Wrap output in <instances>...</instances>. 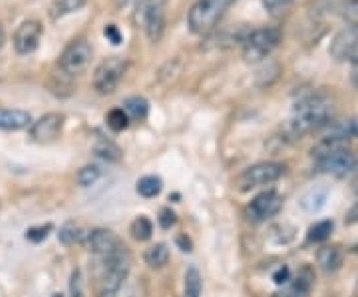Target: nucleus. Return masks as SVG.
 Returning a JSON list of instances; mask_svg holds the SVG:
<instances>
[{
	"mask_svg": "<svg viewBox=\"0 0 358 297\" xmlns=\"http://www.w3.org/2000/svg\"><path fill=\"white\" fill-rule=\"evenodd\" d=\"M334 106L322 96H307L294 106L293 118L285 126V134L294 140L313 130H319L333 122Z\"/></svg>",
	"mask_w": 358,
	"mask_h": 297,
	"instance_id": "f257e3e1",
	"label": "nucleus"
},
{
	"mask_svg": "<svg viewBox=\"0 0 358 297\" xmlns=\"http://www.w3.org/2000/svg\"><path fill=\"white\" fill-rule=\"evenodd\" d=\"M237 0H197L189 8L187 25L195 34H209Z\"/></svg>",
	"mask_w": 358,
	"mask_h": 297,
	"instance_id": "f03ea898",
	"label": "nucleus"
},
{
	"mask_svg": "<svg viewBox=\"0 0 358 297\" xmlns=\"http://www.w3.org/2000/svg\"><path fill=\"white\" fill-rule=\"evenodd\" d=\"M281 39V30L275 28V26H263V28L249 30L245 34V39L241 40L245 62H261V60H265L268 54L279 46Z\"/></svg>",
	"mask_w": 358,
	"mask_h": 297,
	"instance_id": "7ed1b4c3",
	"label": "nucleus"
},
{
	"mask_svg": "<svg viewBox=\"0 0 358 297\" xmlns=\"http://www.w3.org/2000/svg\"><path fill=\"white\" fill-rule=\"evenodd\" d=\"M285 174V166L279 162H263V164H255V166H249L243 170L237 180H235V188L239 192H251L255 188L261 186H268V184H275V181L282 178Z\"/></svg>",
	"mask_w": 358,
	"mask_h": 297,
	"instance_id": "20e7f679",
	"label": "nucleus"
},
{
	"mask_svg": "<svg viewBox=\"0 0 358 297\" xmlns=\"http://www.w3.org/2000/svg\"><path fill=\"white\" fill-rule=\"evenodd\" d=\"M92 62V46H90L86 40H72L64 52L60 54V60H58V68L62 72V76L74 78L78 74H82Z\"/></svg>",
	"mask_w": 358,
	"mask_h": 297,
	"instance_id": "39448f33",
	"label": "nucleus"
},
{
	"mask_svg": "<svg viewBox=\"0 0 358 297\" xmlns=\"http://www.w3.org/2000/svg\"><path fill=\"white\" fill-rule=\"evenodd\" d=\"M166 2L167 0H140L138 18L145 28V34L152 42H159L166 30Z\"/></svg>",
	"mask_w": 358,
	"mask_h": 297,
	"instance_id": "423d86ee",
	"label": "nucleus"
},
{
	"mask_svg": "<svg viewBox=\"0 0 358 297\" xmlns=\"http://www.w3.org/2000/svg\"><path fill=\"white\" fill-rule=\"evenodd\" d=\"M128 70V60L124 56H110L94 72V88L100 94H112L122 82Z\"/></svg>",
	"mask_w": 358,
	"mask_h": 297,
	"instance_id": "0eeeda50",
	"label": "nucleus"
},
{
	"mask_svg": "<svg viewBox=\"0 0 358 297\" xmlns=\"http://www.w3.org/2000/svg\"><path fill=\"white\" fill-rule=\"evenodd\" d=\"M103 261H106V273H103L102 287L103 289H112V291H120V287L124 285L129 268H131V256H129L128 247L120 246L110 256H106Z\"/></svg>",
	"mask_w": 358,
	"mask_h": 297,
	"instance_id": "6e6552de",
	"label": "nucleus"
},
{
	"mask_svg": "<svg viewBox=\"0 0 358 297\" xmlns=\"http://www.w3.org/2000/svg\"><path fill=\"white\" fill-rule=\"evenodd\" d=\"M331 58L336 62H355L358 60V22H350L334 34L331 42Z\"/></svg>",
	"mask_w": 358,
	"mask_h": 297,
	"instance_id": "1a4fd4ad",
	"label": "nucleus"
},
{
	"mask_svg": "<svg viewBox=\"0 0 358 297\" xmlns=\"http://www.w3.org/2000/svg\"><path fill=\"white\" fill-rule=\"evenodd\" d=\"M358 168V156L350 152V148L334 152L331 156H324L320 160H315V170L319 174H331V176H338L343 178L346 174H350L352 170Z\"/></svg>",
	"mask_w": 358,
	"mask_h": 297,
	"instance_id": "9d476101",
	"label": "nucleus"
},
{
	"mask_svg": "<svg viewBox=\"0 0 358 297\" xmlns=\"http://www.w3.org/2000/svg\"><path fill=\"white\" fill-rule=\"evenodd\" d=\"M281 207V194H277L275 190H267V192H261L251 200V204L247 206V216L253 221H265L273 216H277Z\"/></svg>",
	"mask_w": 358,
	"mask_h": 297,
	"instance_id": "9b49d317",
	"label": "nucleus"
},
{
	"mask_svg": "<svg viewBox=\"0 0 358 297\" xmlns=\"http://www.w3.org/2000/svg\"><path fill=\"white\" fill-rule=\"evenodd\" d=\"M64 128V116L58 112H50L38 118L36 122L30 124V140L36 144H48L54 142L60 132Z\"/></svg>",
	"mask_w": 358,
	"mask_h": 297,
	"instance_id": "f8f14e48",
	"label": "nucleus"
},
{
	"mask_svg": "<svg viewBox=\"0 0 358 297\" xmlns=\"http://www.w3.org/2000/svg\"><path fill=\"white\" fill-rule=\"evenodd\" d=\"M42 32H44V30H42L40 20L30 18V20L20 22V26H18L16 32H14V50L18 52V54H32V52L38 48Z\"/></svg>",
	"mask_w": 358,
	"mask_h": 297,
	"instance_id": "ddd939ff",
	"label": "nucleus"
},
{
	"mask_svg": "<svg viewBox=\"0 0 358 297\" xmlns=\"http://www.w3.org/2000/svg\"><path fill=\"white\" fill-rule=\"evenodd\" d=\"M120 246H122V242H120V237L112 230L98 228V230H94L88 235V249L92 254H96V256L106 258V256H110Z\"/></svg>",
	"mask_w": 358,
	"mask_h": 297,
	"instance_id": "4468645a",
	"label": "nucleus"
},
{
	"mask_svg": "<svg viewBox=\"0 0 358 297\" xmlns=\"http://www.w3.org/2000/svg\"><path fill=\"white\" fill-rule=\"evenodd\" d=\"M30 124H32L30 112L18 110V108H2L0 106V130L18 132V130L28 128Z\"/></svg>",
	"mask_w": 358,
	"mask_h": 297,
	"instance_id": "2eb2a0df",
	"label": "nucleus"
},
{
	"mask_svg": "<svg viewBox=\"0 0 358 297\" xmlns=\"http://www.w3.org/2000/svg\"><path fill=\"white\" fill-rule=\"evenodd\" d=\"M291 284L287 287L285 297H308L310 289H313V282H315V273L310 272V268H303L296 273V277L289 279Z\"/></svg>",
	"mask_w": 358,
	"mask_h": 297,
	"instance_id": "dca6fc26",
	"label": "nucleus"
},
{
	"mask_svg": "<svg viewBox=\"0 0 358 297\" xmlns=\"http://www.w3.org/2000/svg\"><path fill=\"white\" fill-rule=\"evenodd\" d=\"M348 148V140L346 138H341V136H327V138H322L319 144H315L313 146V150H310V156H313V160H320V158H324V156H331L334 152H341V150H346Z\"/></svg>",
	"mask_w": 358,
	"mask_h": 297,
	"instance_id": "f3484780",
	"label": "nucleus"
},
{
	"mask_svg": "<svg viewBox=\"0 0 358 297\" xmlns=\"http://www.w3.org/2000/svg\"><path fill=\"white\" fill-rule=\"evenodd\" d=\"M317 261H319L320 270L324 272H336L343 265V251L338 246H324L320 247L317 254Z\"/></svg>",
	"mask_w": 358,
	"mask_h": 297,
	"instance_id": "a211bd4d",
	"label": "nucleus"
},
{
	"mask_svg": "<svg viewBox=\"0 0 358 297\" xmlns=\"http://www.w3.org/2000/svg\"><path fill=\"white\" fill-rule=\"evenodd\" d=\"M124 112L128 114L129 120H136V122H141V120H145L148 116V110H150V104L145 98H141V96H129L124 100Z\"/></svg>",
	"mask_w": 358,
	"mask_h": 297,
	"instance_id": "6ab92c4d",
	"label": "nucleus"
},
{
	"mask_svg": "<svg viewBox=\"0 0 358 297\" xmlns=\"http://www.w3.org/2000/svg\"><path fill=\"white\" fill-rule=\"evenodd\" d=\"M86 4H88V0H54V4L50 6L52 20H58V18H64L68 14L78 13Z\"/></svg>",
	"mask_w": 358,
	"mask_h": 297,
	"instance_id": "aec40b11",
	"label": "nucleus"
},
{
	"mask_svg": "<svg viewBox=\"0 0 358 297\" xmlns=\"http://www.w3.org/2000/svg\"><path fill=\"white\" fill-rule=\"evenodd\" d=\"M92 150H94V154L98 156V158H102V160H106V162H120L122 160L120 146H115L114 142H110L106 138H100L98 142L92 146Z\"/></svg>",
	"mask_w": 358,
	"mask_h": 297,
	"instance_id": "412c9836",
	"label": "nucleus"
},
{
	"mask_svg": "<svg viewBox=\"0 0 358 297\" xmlns=\"http://www.w3.org/2000/svg\"><path fill=\"white\" fill-rule=\"evenodd\" d=\"M143 259L150 268L159 270V268L167 265V261H169V249H167L166 244H155L143 254Z\"/></svg>",
	"mask_w": 358,
	"mask_h": 297,
	"instance_id": "4be33fe9",
	"label": "nucleus"
},
{
	"mask_svg": "<svg viewBox=\"0 0 358 297\" xmlns=\"http://www.w3.org/2000/svg\"><path fill=\"white\" fill-rule=\"evenodd\" d=\"M201 273L197 272V268H187L185 272V284H183V297H199L201 296Z\"/></svg>",
	"mask_w": 358,
	"mask_h": 297,
	"instance_id": "5701e85b",
	"label": "nucleus"
},
{
	"mask_svg": "<svg viewBox=\"0 0 358 297\" xmlns=\"http://www.w3.org/2000/svg\"><path fill=\"white\" fill-rule=\"evenodd\" d=\"M162 186L164 184H162V180L157 176H143L136 184V190H138V194L141 198H155L162 192Z\"/></svg>",
	"mask_w": 358,
	"mask_h": 297,
	"instance_id": "b1692460",
	"label": "nucleus"
},
{
	"mask_svg": "<svg viewBox=\"0 0 358 297\" xmlns=\"http://www.w3.org/2000/svg\"><path fill=\"white\" fill-rule=\"evenodd\" d=\"M331 134L341 136V138H346V140H348V138H358V116L343 120V122H338V124H333Z\"/></svg>",
	"mask_w": 358,
	"mask_h": 297,
	"instance_id": "393cba45",
	"label": "nucleus"
},
{
	"mask_svg": "<svg viewBox=\"0 0 358 297\" xmlns=\"http://www.w3.org/2000/svg\"><path fill=\"white\" fill-rule=\"evenodd\" d=\"M152 233H154V226H152V221L148 220L145 216H140V218L134 220V223H131V235H134V240L148 242L152 237Z\"/></svg>",
	"mask_w": 358,
	"mask_h": 297,
	"instance_id": "a878e982",
	"label": "nucleus"
},
{
	"mask_svg": "<svg viewBox=\"0 0 358 297\" xmlns=\"http://www.w3.org/2000/svg\"><path fill=\"white\" fill-rule=\"evenodd\" d=\"M58 240H60V244H64V246H72V244H76L78 240H80V226H78L74 220H68L60 228V232H58Z\"/></svg>",
	"mask_w": 358,
	"mask_h": 297,
	"instance_id": "bb28decb",
	"label": "nucleus"
},
{
	"mask_svg": "<svg viewBox=\"0 0 358 297\" xmlns=\"http://www.w3.org/2000/svg\"><path fill=\"white\" fill-rule=\"evenodd\" d=\"M100 176H102V170L98 166H84L76 174V181L80 188H90L100 180Z\"/></svg>",
	"mask_w": 358,
	"mask_h": 297,
	"instance_id": "cd10ccee",
	"label": "nucleus"
},
{
	"mask_svg": "<svg viewBox=\"0 0 358 297\" xmlns=\"http://www.w3.org/2000/svg\"><path fill=\"white\" fill-rule=\"evenodd\" d=\"M106 122H108V126L114 130V132H122V130H126L129 126V118L128 114L124 112V108H114V110H110L108 116H106Z\"/></svg>",
	"mask_w": 358,
	"mask_h": 297,
	"instance_id": "c85d7f7f",
	"label": "nucleus"
},
{
	"mask_svg": "<svg viewBox=\"0 0 358 297\" xmlns=\"http://www.w3.org/2000/svg\"><path fill=\"white\" fill-rule=\"evenodd\" d=\"M334 223L331 220H322L319 223H315L310 230H308V242H324L331 232H333Z\"/></svg>",
	"mask_w": 358,
	"mask_h": 297,
	"instance_id": "c756f323",
	"label": "nucleus"
},
{
	"mask_svg": "<svg viewBox=\"0 0 358 297\" xmlns=\"http://www.w3.org/2000/svg\"><path fill=\"white\" fill-rule=\"evenodd\" d=\"M50 232V223H46V226H34V228H28V230H26L24 237L28 242H32V244H40V242H44V240L48 237V233Z\"/></svg>",
	"mask_w": 358,
	"mask_h": 297,
	"instance_id": "7c9ffc66",
	"label": "nucleus"
},
{
	"mask_svg": "<svg viewBox=\"0 0 358 297\" xmlns=\"http://www.w3.org/2000/svg\"><path fill=\"white\" fill-rule=\"evenodd\" d=\"M294 4V0H263V6L268 14L287 13Z\"/></svg>",
	"mask_w": 358,
	"mask_h": 297,
	"instance_id": "2f4dec72",
	"label": "nucleus"
},
{
	"mask_svg": "<svg viewBox=\"0 0 358 297\" xmlns=\"http://www.w3.org/2000/svg\"><path fill=\"white\" fill-rule=\"evenodd\" d=\"M68 289H70V297H86L84 296V282H82V272L80 270L72 272Z\"/></svg>",
	"mask_w": 358,
	"mask_h": 297,
	"instance_id": "473e14b6",
	"label": "nucleus"
},
{
	"mask_svg": "<svg viewBox=\"0 0 358 297\" xmlns=\"http://www.w3.org/2000/svg\"><path fill=\"white\" fill-rule=\"evenodd\" d=\"M338 13L343 14L345 18L358 20V0H345V2H341Z\"/></svg>",
	"mask_w": 358,
	"mask_h": 297,
	"instance_id": "72a5a7b5",
	"label": "nucleus"
},
{
	"mask_svg": "<svg viewBox=\"0 0 358 297\" xmlns=\"http://www.w3.org/2000/svg\"><path fill=\"white\" fill-rule=\"evenodd\" d=\"M176 214L169 209V207H164L162 212H159V226L164 228V230H169L171 226H176Z\"/></svg>",
	"mask_w": 358,
	"mask_h": 297,
	"instance_id": "f704fd0d",
	"label": "nucleus"
},
{
	"mask_svg": "<svg viewBox=\"0 0 358 297\" xmlns=\"http://www.w3.org/2000/svg\"><path fill=\"white\" fill-rule=\"evenodd\" d=\"M103 34H106V39L110 40L112 44H120L122 42V34H120V30H117V26L115 25H108L103 28Z\"/></svg>",
	"mask_w": 358,
	"mask_h": 297,
	"instance_id": "c9c22d12",
	"label": "nucleus"
},
{
	"mask_svg": "<svg viewBox=\"0 0 358 297\" xmlns=\"http://www.w3.org/2000/svg\"><path fill=\"white\" fill-rule=\"evenodd\" d=\"M289 279H291V272H289V268H281V270H277V272L273 273V282H275L277 285L289 284Z\"/></svg>",
	"mask_w": 358,
	"mask_h": 297,
	"instance_id": "e433bc0d",
	"label": "nucleus"
},
{
	"mask_svg": "<svg viewBox=\"0 0 358 297\" xmlns=\"http://www.w3.org/2000/svg\"><path fill=\"white\" fill-rule=\"evenodd\" d=\"M178 246H181V249H183V251H192V247H193L192 242H189V240H187L183 233H181V235H178Z\"/></svg>",
	"mask_w": 358,
	"mask_h": 297,
	"instance_id": "4c0bfd02",
	"label": "nucleus"
},
{
	"mask_svg": "<svg viewBox=\"0 0 358 297\" xmlns=\"http://www.w3.org/2000/svg\"><path fill=\"white\" fill-rule=\"evenodd\" d=\"M350 82H352V84L358 88V60H355L352 70H350Z\"/></svg>",
	"mask_w": 358,
	"mask_h": 297,
	"instance_id": "58836bf2",
	"label": "nucleus"
},
{
	"mask_svg": "<svg viewBox=\"0 0 358 297\" xmlns=\"http://www.w3.org/2000/svg\"><path fill=\"white\" fill-rule=\"evenodd\" d=\"M98 297H117V291H112V289H103L98 293Z\"/></svg>",
	"mask_w": 358,
	"mask_h": 297,
	"instance_id": "ea45409f",
	"label": "nucleus"
},
{
	"mask_svg": "<svg viewBox=\"0 0 358 297\" xmlns=\"http://www.w3.org/2000/svg\"><path fill=\"white\" fill-rule=\"evenodd\" d=\"M4 42H6V32H4V26L0 25V48L4 46Z\"/></svg>",
	"mask_w": 358,
	"mask_h": 297,
	"instance_id": "a19ab883",
	"label": "nucleus"
},
{
	"mask_svg": "<svg viewBox=\"0 0 358 297\" xmlns=\"http://www.w3.org/2000/svg\"><path fill=\"white\" fill-rule=\"evenodd\" d=\"M352 190H355V194L358 195V174L355 176V180H352Z\"/></svg>",
	"mask_w": 358,
	"mask_h": 297,
	"instance_id": "79ce46f5",
	"label": "nucleus"
},
{
	"mask_svg": "<svg viewBox=\"0 0 358 297\" xmlns=\"http://www.w3.org/2000/svg\"><path fill=\"white\" fill-rule=\"evenodd\" d=\"M52 297H64V296H62V293H54V296H52Z\"/></svg>",
	"mask_w": 358,
	"mask_h": 297,
	"instance_id": "37998d69",
	"label": "nucleus"
},
{
	"mask_svg": "<svg viewBox=\"0 0 358 297\" xmlns=\"http://www.w3.org/2000/svg\"><path fill=\"white\" fill-rule=\"evenodd\" d=\"M120 2H124V4H128V2H131V0H120Z\"/></svg>",
	"mask_w": 358,
	"mask_h": 297,
	"instance_id": "c03bdc74",
	"label": "nucleus"
},
{
	"mask_svg": "<svg viewBox=\"0 0 358 297\" xmlns=\"http://www.w3.org/2000/svg\"><path fill=\"white\" fill-rule=\"evenodd\" d=\"M355 251H358V244H357V246H355Z\"/></svg>",
	"mask_w": 358,
	"mask_h": 297,
	"instance_id": "a18cd8bd",
	"label": "nucleus"
}]
</instances>
